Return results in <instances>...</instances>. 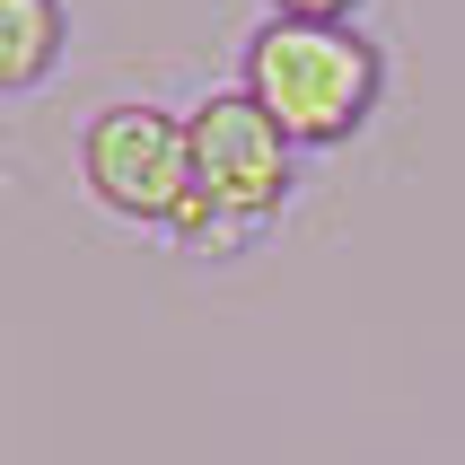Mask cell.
Masks as SVG:
<instances>
[{
  "label": "cell",
  "instance_id": "obj_1",
  "mask_svg": "<svg viewBox=\"0 0 465 465\" xmlns=\"http://www.w3.org/2000/svg\"><path fill=\"white\" fill-rule=\"evenodd\" d=\"M237 88L290 132V150H351L387 105V45L369 26L255 18L237 35Z\"/></svg>",
  "mask_w": 465,
  "mask_h": 465
},
{
  "label": "cell",
  "instance_id": "obj_2",
  "mask_svg": "<svg viewBox=\"0 0 465 465\" xmlns=\"http://www.w3.org/2000/svg\"><path fill=\"white\" fill-rule=\"evenodd\" d=\"M71 176H79V193H88L105 220L167 237L176 211H184V193H193V132H184V105L105 97L97 114L71 132Z\"/></svg>",
  "mask_w": 465,
  "mask_h": 465
},
{
  "label": "cell",
  "instance_id": "obj_3",
  "mask_svg": "<svg viewBox=\"0 0 465 465\" xmlns=\"http://www.w3.org/2000/svg\"><path fill=\"white\" fill-rule=\"evenodd\" d=\"M184 132H193V193L211 203L229 255H246L299 203V150H290V132L237 79L229 88H203V97L184 105Z\"/></svg>",
  "mask_w": 465,
  "mask_h": 465
},
{
  "label": "cell",
  "instance_id": "obj_4",
  "mask_svg": "<svg viewBox=\"0 0 465 465\" xmlns=\"http://www.w3.org/2000/svg\"><path fill=\"white\" fill-rule=\"evenodd\" d=\"M71 62V0H0V97H45Z\"/></svg>",
  "mask_w": 465,
  "mask_h": 465
},
{
  "label": "cell",
  "instance_id": "obj_5",
  "mask_svg": "<svg viewBox=\"0 0 465 465\" xmlns=\"http://www.w3.org/2000/svg\"><path fill=\"white\" fill-rule=\"evenodd\" d=\"M263 18H308V26H361L369 0H255Z\"/></svg>",
  "mask_w": 465,
  "mask_h": 465
}]
</instances>
